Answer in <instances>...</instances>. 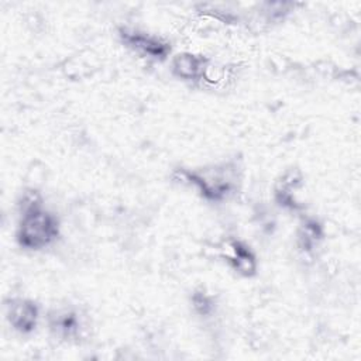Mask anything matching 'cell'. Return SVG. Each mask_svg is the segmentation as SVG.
<instances>
[{
  "instance_id": "6da1fadb",
  "label": "cell",
  "mask_w": 361,
  "mask_h": 361,
  "mask_svg": "<svg viewBox=\"0 0 361 361\" xmlns=\"http://www.w3.org/2000/svg\"><path fill=\"white\" fill-rule=\"evenodd\" d=\"M58 234V224L52 214L47 213L35 193H30L23 202V217L17 238L25 248L38 250L48 245Z\"/></svg>"
},
{
  "instance_id": "7a4b0ae2",
  "label": "cell",
  "mask_w": 361,
  "mask_h": 361,
  "mask_svg": "<svg viewBox=\"0 0 361 361\" xmlns=\"http://www.w3.org/2000/svg\"><path fill=\"white\" fill-rule=\"evenodd\" d=\"M230 171L231 169L226 168H213L206 169L203 173H192L188 176L202 189L207 197L220 199L226 196L233 188V180L227 175Z\"/></svg>"
},
{
  "instance_id": "3957f363",
  "label": "cell",
  "mask_w": 361,
  "mask_h": 361,
  "mask_svg": "<svg viewBox=\"0 0 361 361\" xmlns=\"http://www.w3.org/2000/svg\"><path fill=\"white\" fill-rule=\"evenodd\" d=\"M6 314L10 324L21 331L30 333L35 329L37 319H38V309L35 303L27 299H13L6 305Z\"/></svg>"
},
{
  "instance_id": "277c9868",
  "label": "cell",
  "mask_w": 361,
  "mask_h": 361,
  "mask_svg": "<svg viewBox=\"0 0 361 361\" xmlns=\"http://www.w3.org/2000/svg\"><path fill=\"white\" fill-rule=\"evenodd\" d=\"M172 68L175 75L186 80L197 79L203 76L209 69L206 59L193 54H179L178 56H175Z\"/></svg>"
},
{
  "instance_id": "5b68a950",
  "label": "cell",
  "mask_w": 361,
  "mask_h": 361,
  "mask_svg": "<svg viewBox=\"0 0 361 361\" xmlns=\"http://www.w3.org/2000/svg\"><path fill=\"white\" fill-rule=\"evenodd\" d=\"M124 39L130 47L148 56H164L168 49V47L162 44L159 39L138 32H126Z\"/></svg>"
},
{
  "instance_id": "8992f818",
  "label": "cell",
  "mask_w": 361,
  "mask_h": 361,
  "mask_svg": "<svg viewBox=\"0 0 361 361\" xmlns=\"http://www.w3.org/2000/svg\"><path fill=\"white\" fill-rule=\"evenodd\" d=\"M234 267L244 275H251L255 271V259L251 251L241 244H234Z\"/></svg>"
}]
</instances>
